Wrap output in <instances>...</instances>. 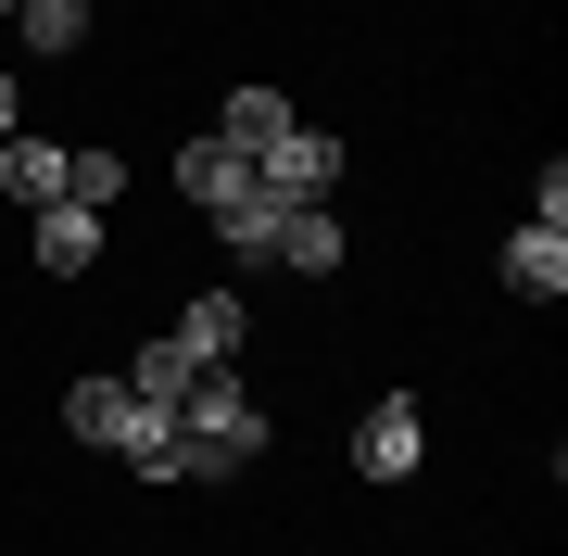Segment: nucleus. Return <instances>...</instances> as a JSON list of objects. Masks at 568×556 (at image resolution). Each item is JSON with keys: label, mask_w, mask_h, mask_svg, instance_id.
Returning a JSON list of instances; mask_svg holds the SVG:
<instances>
[{"label": "nucleus", "mask_w": 568, "mask_h": 556, "mask_svg": "<svg viewBox=\"0 0 568 556\" xmlns=\"http://www.w3.org/2000/svg\"><path fill=\"white\" fill-rule=\"evenodd\" d=\"M164 431H178V443H164V481H241L265 455V417L241 405V380H215V367L164 405Z\"/></svg>", "instance_id": "nucleus-1"}, {"label": "nucleus", "mask_w": 568, "mask_h": 556, "mask_svg": "<svg viewBox=\"0 0 568 556\" xmlns=\"http://www.w3.org/2000/svg\"><path fill=\"white\" fill-rule=\"evenodd\" d=\"M63 431L102 443V455H126L140 481H164V443H178V431H164V405H140L126 380H77V392H63Z\"/></svg>", "instance_id": "nucleus-2"}, {"label": "nucleus", "mask_w": 568, "mask_h": 556, "mask_svg": "<svg viewBox=\"0 0 568 556\" xmlns=\"http://www.w3.org/2000/svg\"><path fill=\"white\" fill-rule=\"evenodd\" d=\"M253 178L278 190V203H328V178H342V140H316V127H291L278 152H253Z\"/></svg>", "instance_id": "nucleus-3"}, {"label": "nucleus", "mask_w": 568, "mask_h": 556, "mask_svg": "<svg viewBox=\"0 0 568 556\" xmlns=\"http://www.w3.org/2000/svg\"><path fill=\"white\" fill-rule=\"evenodd\" d=\"M253 253H265V266H342V215H328V203H278Z\"/></svg>", "instance_id": "nucleus-4"}, {"label": "nucleus", "mask_w": 568, "mask_h": 556, "mask_svg": "<svg viewBox=\"0 0 568 556\" xmlns=\"http://www.w3.org/2000/svg\"><path fill=\"white\" fill-rule=\"evenodd\" d=\"M417 443H429V431H417V405H405V392H379V405H366V431H354V468H366V481H405V468H417Z\"/></svg>", "instance_id": "nucleus-5"}, {"label": "nucleus", "mask_w": 568, "mask_h": 556, "mask_svg": "<svg viewBox=\"0 0 568 556\" xmlns=\"http://www.w3.org/2000/svg\"><path fill=\"white\" fill-rule=\"evenodd\" d=\"M506 291H530V304H556V291H568V228H544V215L518 228V241H506Z\"/></svg>", "instance_id": "nucleus-6"}, {"label": "nucleus", "mask_w": 568, "mask_h": 556, "mask_svg": "<svg viewBox=\"0 0 568 556\" xmlns=\"http://www.w3.org/2000/svg\"><path fill=\"white\" fill-rule=\"evenodd\" d=\"M164 342H178L190 367H227V354H241V291H203V304H190Z\"/></svg>", "instance_id": "nucleus-7"}, {"label": "nucleus", "mask_w": 568, "mask_h": 556, "mask_svg": "<svg viewBox=\"0 0 568 556\" xmlns=\"http://www.w3.org/2000/svg\"><path fill=\"white\" fill-rule=\"evenodd\" d=\"M0 190H13L26 215L63 203V140H26V127H13V140H0Z\"/></svg>", "instance_id": "nucleus-8"}, {"label": "nucleus", "mask_w": 568, "mask_h": 556, "mask_svg": "<svg viewBox=\"0 0 568 556\" xmlns=\"http://www.w3.org/2000/svg\"><path fill=\"white\" fill-rule=\"evenodd\" d=\"M215 140H227V152H278V140H291V102H278V89H227Z\"/></svg>", "instance_id": "nucleus-9"}, {"label": "nucleus", "mask_w": 568, "mask_h": 556, "mask_svg": "<svg viewBox=\"0 0 568 556\" xmlns=\"http://www.w3.org/2000/svg\"><path fill=\"white\" fill-rule=\"evenodd\" d=\"M241 178H253V152H227L215 127H203V140H190V152H178V190H190V203H203V215H215V203H227V190H241Z\"/></svg>", "instance_id": "nucleus-10"}, {"label": "nucleus", "mask_w": 568, "mask_h": 556, "mask_svg": "<svg viewBox=\"0 0 568 556\" xmlns=\"http://www.w3.org/2000/svg\"><path fill=\"white\" fill-rule=\"evenodd\" d=\"M89 253H102V215H89V203H39V266H63V279H77Z\"/></svg>", "instance_id": "nucleus-11"}, {"label": "nucleus", "mask_w": 568, "mask_h": 556, "mask_svg": "<svg viewBox=\"0 0 568 556\" xmlns=\"http://www.w3.org/2000/svg\"><path fill=\"white\" fill-rule=\"evenodd\" d=\"M13 26H26V51H77L89 39V0H13Z\"/></svg>", "instance_id": "nucleus-12"}, {"label": "nucleus", "mask_w": 568, "mask_h": 556, "mask_svg": "<svg viewBox=\"0 0 568 556\" xmlns=\"http://www.w3.org/2000/svg\"><path fill=\"white\" fill-rule=\"evenodd\" d=\"M63 203L114 215V203H126V165H114V152H63Z\"/></svg>", "instance_id": "nucleus-13"}, {"label": "nucleus", "mask_w": 568, "mask_h": 556, "mask_svg": "<svg viewBox=\"0 0 568 556\" xmlns=\"http://www.w3.org/2000/svg\"><path fill=\"white\" fill-rule=\"evenodd\" d=\"M0 140H13V77H0Z\"/></svg>", "instance_id": "nucleus-14"}, {"label": "nucleus", "mask_w": 568, "mask_h": 556, "mask_svg": "<svg viewBox=\"0 0 568 556\" xmlns=\"http://www.w3.org/2000/svg\"><path fill=\"white\" fill-rule=\"evenodd\" d=\"M0 13H13V0H0Z\"/></svg>", "instance_id": "nucleus-15"}]
</instances>
